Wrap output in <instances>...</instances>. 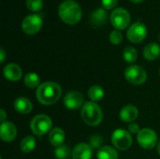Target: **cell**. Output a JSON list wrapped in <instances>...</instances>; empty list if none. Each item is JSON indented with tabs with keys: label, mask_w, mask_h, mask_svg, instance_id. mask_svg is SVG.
I'll return each instance as SVG.
<instances>
[{
	"label": "cell",
	"mask_w": 160,
	"mask_h": 159,
	"mask_svg": "<svg viewBox=\"0 0 160 159\" xmlns=\"http://www.w3.org/2000/svg\"><path fill=\"white\" fill-rule=\"evenodd\" d=\"M58 15L64 22L72 25L81 21L82 11L81 6L74 0H65L58 7Z\"/></svg>",
	"instance_id": "obj_1"
},
{
	"label": "cell",
	"mask_w": 160,
	"mask_h": 159,
	"mask_svg": "<svg viewBox=\"0 0 160 159\" xmlns=\"http://www.w3.org/2000/svg\"><path fill=\"white\" fill-rule=\"evenodd\" d=\"M62 89L60 85L53 82H47L40 84L37 90L38 100L43 105H52L61 97Z\"/></svg>",
	"instance_id": "obj_2"
},
{
	"label": "cell",
	"mask_w": 160,
	"mask_h": 159,
	"mask_svg": "<svg viewBox=\"0 0 160 159\" xmlns=\"http://www.w3.org/2000/svg\"><path fill=\"white\" fill-rule=\"evenodd\" d=\"M81 116L85 124L89 126H98L101 123L103 113L100 107L95 102H86L82 108Z\"/></svg>",
	"instance_id": "obj_3"
},
{
	"label": "cell",
	"mask_w": 160,
	"mask_h": 159,
	"mask_svg": "<svg viewBox=\"0 0 160 159\" xmlns=\"http://www.w3.org/2000/svg\"><path fill=\"white\" fill-rule=\"evenodd\" d=\"M52 125V122L49 116L45 114H38L32 119L30 127L35 135L42 136L51 130Z\"/></svg>",
	"instance_id": "obj_4"
},
{
	"label": "cell",
	"mask_w": 160,
	"mask_h": 159,
	"mask_svg": "<svg viewBox=\"0 0 160 159\" xmlns=\"http://www.w3.org/2000/svg\"><path fill=\"white\" fill-rule=\"evenodd\" d=\"M110 20L112 26L116 30H123L129 25L130 15L127 9L123 7H118L112 12L110 16Z\"/></svg>",
	"instance_id": "obj_5"
},
{
	"label": "cell",
	"mask_w": 160,
	"mask_h": 159,
	"mask_svg": "<svg viewBox=\"0 0 160 159\" xmlns=\"http://www.w3.org/2000/svg\"><path fill=\"white\" fill-rule=\"evenodd\" d=\"M42 24V18L39 15L30 14L22 20V29L27 35H35L40 31Z\"/></svg>",
	"instance_id": "obj_6"
},
{
	"label": "cell",
	"mask_w": 160,
	"mask_h": 159,
	"mask_svg": "<svg viewBox=\"0 0 160 159\" xmlns=\"http://www.w3.org/2000/svg\"><path fill=\"white\" fill-rule=\"evenodd\" d=\"M112 144L121 151L128 150L132 144V137L125 129H116L112 135Z\"/></svg>",
	"instance_id": "obj_7"
},
{
	"label": "cell",
	"mask_w": 160,
	"mask_h": 159,
	"mask_svg": "<svg viewBox=\"0 0 160 159\" xmlns=\"http://www.w3.org/2000/svg\"><path fill=\"white\" fill-rule=\"evenodd\" d=\"M125 77L128 82H129L132 84L140 85L142 84L147 78L146 71L140 66H130L127 67L125 70Z\"/></svg>",
	"instance_id": "obj_8"
},
{
	"label": "cell",
	"mask_w": 160,
	"mask_h": 159,
	"mask_svg": "<svg viewBox=\"0 0 160 159\" xmlns=\"http://www.w3.org/2000/svg\"><path fill=\"white\" fill-rule=\"evenodd\" d=\"M138 142L141 147L150 150L153 149L158 143V135L151 128H142L137 136Z\"/></svg>",
	"instance_id": "obj_9"
},
{
	"label": "cell",
	"mask_w": 160,
	"mask_h": 159,
	"mask_svg": "<svg viewBox=\"0 0 160 159\" xmlns=\"http://www.w3.org/2000/svg\"><path fill=\"white\" fill-rule=\"evenodd\" d=\"M147 35V28L144 23L141 22H137L131 24L127 32V37L128 40L132 43H140L142 42Z\"/></svg>",
	"instance_id": "obj_10"
},
{
	"label": "cell",
	"mask_w": 160,
	"mask_h": 159,
	"mask_svg": "<svg viewBox=\"0 0 160 159\" xmlns=\"http://www.w3.org/2000/svg\"><path fill=\"white\" fill-rule=\"evenodd\" d=\"M82 103H83V96L78 91L68 92L64 98L65 106L70 110H76L81 108L82 106Z\"/></svg>",
	"instance_id": "obj_11"
},
{
	"label": "cell",
	"mask_w": 160,
	"mask_h": 159,
	"mask_svg": "<svg viewBox=\"0 0 160 159\" xmlns=\"http://www.w3.org/2000/svg\"><path fill=\"white\" fill-rule=\"evenodd\" d=\"M17 135L16 127L10 122H4L0 126V137L4 142H12Z\"/></svg>",
	"instance_id": "obj_12"
},
{
	"label": "cell",
	"mask_w": 160,
	"mask_h": 159,
	"mask_svg": "<svg viewBox=\"0 0 160 159\" xmlns=\"http://www.w3.org/2000/svg\"><path fill=\"white\" fill-rule=\"evenodd\" d=\"M72 159H91L92 148L87 143H78L72 150Z\"/></svg>",
	"instance_id": "obj_13"
},
{
	"label": "cell",
	"mask_w": 160,
	"mask_h": 159,
	"mask_svg": "<svg viewBox=\"0 0 160 159\" xmlns=\"http://www.w3.org/2000/svg\"><path fill=\"white\" fill-rule=\"evenodd\" d=\"M138 114H139V112L135 106L126 105L121 109L119 112V117L125 123H132L133 121L137 119Z\"/></svg>",
	"instance_id": "obj_14"
},
{
	"label": "cell",
	"mask_w": 160,
	"mask_h": 159,
	"mask_svg": "<svg viewBox=\"0 0 160 159\" xmlns=\"http://www.w3.org/2000/svg\"><path fill=\"white\" fill-rule=\"evenodd\" d=\"M4 76L7 80L11 82L19 81L22 76L21 67L16 64H8L4 67Z\"/></svg>",
	"instance_id": "obj_15"
},
{
	"label": "cell",
	"mask_w": 160,
	"mask_h": 159,
	"mask_svg": "<svg viewBox=\"0 0 160 159\" xmlns=\"http://www.w3.org/2000/svg\"><path fill=\"white\" fill-rule=\"evenodd\" d=\"M107 18L108 15L104 8H97L91 13L89 17V22L92 26L98 27L103 25L107 22Z\"/></svg>",
	"instance_id": "obj_16"
},
{
	"label": "cell",
	"mask_w": 160,
	"mask_h": 159,
	"mask_svg": "<svg viewBox=\"0 0 160 159\" xmlns=\"http://www.w3.org/2000/svg\"><path fill=\"white\" fill-rule=\"evenodd\" d=\"M160 55V47L158 43L152 42L147 44L143 49V56L149 61H154Z\"/></svg>",
	"instance_id": "obj_17"
},
{
	"label": "cell",
	"mask_w": 160,
	"mask_h": 159,
	"mask_svg": "<svg viewBox=\"0 0 160 159\" xmlns=\"http://www.w3.org/2000/svg\"><path fill=\"white\" fill-rule=\"evenodd\" d=\"M32 103L26 97H18L14 101V109L22 114H27L32 111Z\"/></svg>",
	"instance_id": "obj_18"
},
{
	"label": "cell",
	"mask_w": 160,
	"mask_h": 159,
	"mask_svg": "<svg viewBox=\"0 0 160 159\" xmlns=\"http://www.w3.org/2000/svg\"><path fill=\"white\" fill-rule=\"evenodd\" d=\"M49 141H50L51 144L55 147H59V146L63 145V142L65 141V132L59 127L53 128L50 132Z\"/></svg>",
	"instance_id": "obj_19"
},
{
	"label": "cell",
	"mask_w": 160,
	"mask_h": 159,
	"mask_svg": "<svg viewBox=\"0 0 160 159\" xmlns=\"http://www.w3.org/2000/svg\"><path fill=\"white\" fill-rule=\"evenodd\" d=\"M98 159H118V153L110 146H104L98 152Z\"/></svg>",
	"instance_id": "obj_20"
},
{
	"label": "cell",
	"mask_w": 160,
	"mask_h": 159,
	"mask_svg": "<svg viewBox=\"0 0 160 159\" xmlns=\"http://www.w3.org/2000/svg\"><path fill=\"white\" fill-rule=\"evenodd\" d=\"M36 147V139L32 136H27L22 139L20 144V148L23 153H31Z\"/></svg>",
	"instance_id": "obj_21"
},
{
	"label": "cell",
	"mask_w": 160,
	"mask_h": 159,
	"mask_svg": "<svg viewBox=\"0 0 160 159\" xmlns=\"http://www.w3.org/2000/svg\"><path fill=\"white\" fill-rule=\"evenodd\" d=\"M88 97L93 102L99 101L104 97V90L99 85H93L88 91Z\"/></svg>",
	"instance_id": "obj_22"
},
{
	"label": "cell",
	"mask_w": 160,
	"mask_h": 159,
	"mask_svg": "<svg viewBox=\"0 0 160 159\" xmlns=\"http://www.w3.org/2000/svg\"><path fill=\"white\" fill-rule=\"evenodd\" d=\"M39 77L36 73H28L24 77V83L28 88H36L37 86H39Z\"/></svg>",
	"instance_id": "obj_23"
},
{
	"label": "cell",
	"mask_w": 160,
	"mask_h": 159,
	"mask_svg": "<svg viewBox=\"0 0 160 159\" xmlns=\"http://www.w3.org/2000/svg\"><path fill=\"white\" fill-rule=\"evenodd\" d=\"M123 56L126 62L128 63H134L137 60L138 57V52L137 50L133 47H127L124 50Z\"/></svg>",
	"instance_id": "obj_24"
},
{
	"label": "cell",
	"mask_w": 160,
	"mask_h": 159,
	"mask_svg": "<svg viewBox=\"0 0 160 159\" xmlns=\"http://www.w3.org/2000/svg\"><path fill=\"white\" fill-rule=\"evenodd\" d=\"M54 155L57 159H68L70 155H72V153L70 152V149L68 146L63 144L59 147H56Z\"/></svg>",
	"instance_id": "obj_25"
},
{
	"label": "cell",
	"mask_w": 160,
	"mask_h": 159,
	"mask_svg": "<svg viewBox=\"0 0 160 159\" xmlns=\"http://www.w3.org/2000/svg\"><path fill=\"white\" fill-rule=\"evenodd\" d=\"M26 7L29 10L37 12L42 8L43 1L42 0H26Z\"/></svg>",
	"instance_id": "obj_26"
},
{
	"label": "cell",
	"mask_w": 160,
	"mask_h": 159,
	"mask_svg": "<svg viewBox=\"0 0 160 159\" xmlns=\"http://www.w3.org/2000/svg\"><path fill=\"white\" fill-rule=\"evenodd\" d=\"M123 40V35L119 30H113L111 32L110 34V41L114 44V45H118L122 42Z\"/></svg>",
	"instance_id": "obj_27"
},
{
	"label": "cell",
	"mask_w": 160,
	"mask_h": 159,
	"mask_svg": "<svg viewBox=\"0 0 160 159\" xmlns=\"http://www.w3.org/2000/svg\"><path fill=\"white\" fill-rule=\"evenodd\" d=\"M102 143V138L99 135H93L89 139V145L92 149H98Z\"/></svg>",
	"instance_id": "obj_28"
},
{
	"label": "cell",
	"mask_w": 160,
	"mask_h": 159,
	"mask_svg": "<svg viewBox=\"0 0 160 159\" xmlns=\"http://www.w3.org/2000/svg\"><path fill=\"white\" fill-rule=\"evenodd\" d=\"M101 3L105 9H112L117 5L118 0H101Z\"/></svg>",
	"instance_id": "obj_29"
},
{
	"label": "cell",
	"mask_w": 160,
	"mask_h": 159,
	"mask_svg": "<svg viewBox=\"0 0 160 159\" xmlns=\"http://www.w3.org/2000/svg\"><path fill=\"white\" fill-rule=\"evenodd\" d=\"M128 130H129V132H131V133H133V134H135V133H139L141 130H140V127H139V125L138 124H136V123H131L129 126H128Z\"/></svg>",
	"instance_id": "obj_30"
},
{
	"label": "cell",
	"mask_w": 160,
	"mask_h": 159,
	"mask_svg": "<svg viewBox=\"0 0 160 159\" xmlns=\"http://www.w3.org/2000/svg\"><path fill=\"white\" fill-rule=\"evenodd\" d=\"M5 58H6V53H5V51L3 49L0 50V62L3 63L5 61Z\"/></svg>",
	"instance_id": "obj_31"
},
{
	"label": "cell",
	"mask_w": 160,
	"mask_h": 159,
	"mask_svg": "<svg viewBox=\"0 0 160 159\" xmlns=\"http://www.w3.org/2000/svg\"><path fill=\"white\" fill-rule=\"evenodd\" d=\"M0 115H1V118H0V120H1V122L2 123H4L5 122V120H6V112L4 111V110H1L0 111Z\"/></svg>",
	"instance_id": "obj_32"
},
{
	"label": "cell",
	"mask_w": 160,
	"mask_h": 159,
	"mask_svg": "<svg viewBox=\"0 0 160 159\" xmlns=\"http://www.w3.org/2000/svg\"><path fill=\"white\" fill-rule=\"evenodd\" d=\"M131 2H133V3H142V1H144V0H130Z\"/></svg>",
	"instance_id": "obj_33"
},
{
	"label": "cell",
	"mask_w": 160,
	"mask_h": 159,
	"mask_svg": "<svg viewBox=\"0 0 160 159\" xmlns=\"http://www.w3.org/2000/svg\"><path fill=\"white\" fill-rule=\"evenodd\" d=\"M158 154L160 155V142H158Z\"/></svg>",
	"instance_id": "obj_34"
}]
</instances>
